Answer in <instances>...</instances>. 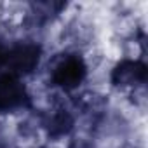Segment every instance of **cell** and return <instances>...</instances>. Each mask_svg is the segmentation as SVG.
<instances>
[{
    "instance_id": "cell-1",
    "label": "cell",
    "mask_w": 148,
    "mask_h": 148,
    "mask_svg": "<svg viewBox=\"0 0 148 148\" xmlns=\"http://www.w3.org/2000/svg\"><path fill=\"white\" fill-rule=\"evenodd\" d=\"M84 75V66L75 58H66L63 63H59L54 70V79L58 84L64 87H73L80 82Z\"/></svg>"
},
{
    "instance_id": "cell-2",
    "label": "cell",
    "mask_w": 148,
    "mask_h": 148,
    "mask_svg": "<svg viewBox=\"0 0 148 148\" xmlns=\"http://www.w3.org/2000/svg\"><path fill=\"white\" fill-rule=\"evenodd\" d=\"M23 94H25V89L14 75L0 77V110L12 108L18 103H21Z\"/></svg>"
}]
</instances>
